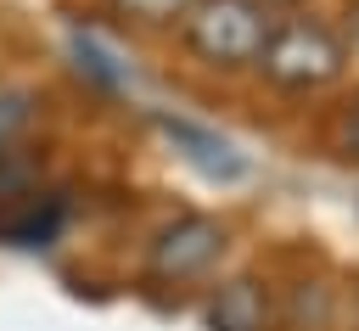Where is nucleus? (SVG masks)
I'll return each instance as SVG.
<instances>
[{
	"label": "nucleus",
	"mask_w": 359,
	"mask_h": 331,
	"mask_svg": "<svg viewBox=\"0 0 359 331\" xmlns=\"http://www.w3.org/2000/svg\"><path fill=\"white\" fill-rule=\"evenodd\" d=\"M258 62H264L269 84H280V90H320V84H331L342 73L348 56H342V39L331 28H320V22H286V28H275L264 39Z\"/></svg>",
	"instance_id": "nucleus-2"
},
{
	"label": "nucleus",
	"mask_w": 359,
	"mask_h": 331,
	"mask_svg": "<svg viewBox=\"0 0 359 331\" xmlns=\"http://www.w3.org/2000/svg\"><path fill=\"white\" fill-rule=\"evenodd\" d=\"M264 39H269V17L258 0H196L185 17V45L213 67L258 62Z\"/></svg>",
	"instance_id": "nucleus-1"
},
{
	"label": "nucleus",
	"mask_w": 359,
	"mask_h": 331,
	"mask_svg": "<svg viewBox=\"0 0 359 331\" xmlns=\"http://www.w3.org/2000/svg\"><path fill=\"white\" fill-rule=\"evenodd\" d=\"M22 123H28V95H22V90L0 95V151H11V140H17Z\"/></svg>",
	"instance_id": "nucleus-9"
},
{
	"label": "nucleus",
	"mask_w": 359,
	"mask_h": 331,
	"mask_svg": "<svg viewBox=\"0 0 359 331\" xmlns=\"http://www.w3.org/2000/svg\"><path fill=\"white\" fill-rule=\"evenodd\" d=\"M73 56H79V67H84L95 84H107V90H123V67H112V56H107L95 39H84V34H79V39H73Z\"/></svg>",
	"instance_id": "nucleus-7"
},
{
	"label": "nucleus",
	"mask_w": 359,
	"mask_h": 331,
	"mask_svg": "<svg viewBox=\"0 0 359 331\" xmlns=\"http://www.w3.org/2000/svg\"><path fill=\"white\" fill-rule=\"evenodd\" d=\"M112 6L129 11V17H140V22H174V17L191 11V0H112Z\"/></svg>",
	"instance_id": "nucleus-8"
},
{
	"label": "nucleus",
	"mask_w": 359,
	"mask_h": 331,
	"mask_svg": "<svg viewBox=\"0 0 359 331\" xmlns=\"http://www.w3.org/2000/svg\"><path fill=\"white\" fill-rule=\"evenodd\" d=\"M62 224V196L39 185V168L0 151V241L45 247Z\"/></svg>",
	"instance_id": "nucleus-3"
},
{
	"label": "nucleus",
	"mask_w": 359,
	"mask_h": 331,
	"mask_svg": "<svg viewBox=\"0 0 359 331\" xmlns=\"http://www.w3.org/2000/svg\"><path fill=\"white\" fill-rule=\"evenodd\" d=\"M348 146L359 151V101H353V118H348Z\"/></svg>",
	"instance_id": "nucleus-10"
},
{
	"label": "nucleus",
	"mask_w": 359,
	"mask_h": 331,
	"mask_svg": "<svg viewBox=\"0 0 359 331\" xmlns=\"http://www.w3.org/2000/svg\"><path fill=\"white\" fill-rule=\"evenodd\" d=\"M157 129L174 140V151H180L191 168H202V174H213V180L247 174V157H241L224 135H213V129H202V123H185V118H157Z\"/></svg>",
	"instance_id": "nucleus-5"
},
{
	"label": "nucleus",
	"mask_w": 359,
	"mask_h": 331,
	"mask_svg": "<svg viewBox=\"0 0 359 331\" xmlns=\"http://www.w3.org/2000/svg\"><path fill=\"white\" fill-rule=\"evenodd\" d=\"M208 325L213 331H264V286L258 281L219 286V297L208 303Z\"/></svg>",
	"instance_id": "nucleus-6"
},
{
	"label": "nucleus",
	"mask_w": 359,
	"mask_h": 331,
	"mask_svg": "<svg viewBox=\"0 0 359 331\" xmlns=\"http://www.w3.org/2000/svg\"><path fill=\"white\" fill-rule=\"evenodd\" d=\"M219 252H224V230H219L213 219H202V213H185V219H174V224L151 241V275H163V281H191V275L213 269Z\"/></svg>",
	"instance_id": "nucleus-4"
}]
</instances>
